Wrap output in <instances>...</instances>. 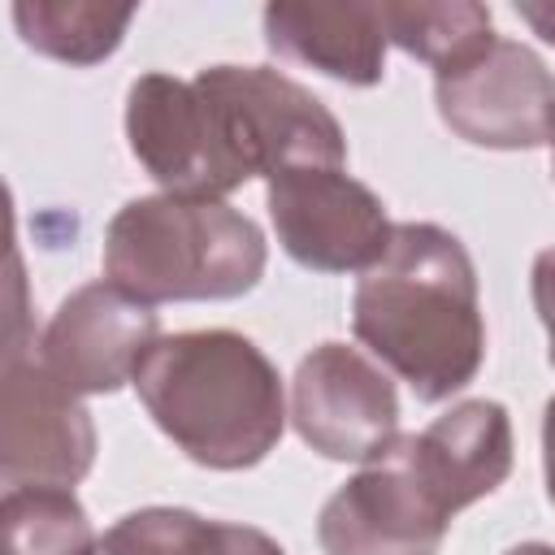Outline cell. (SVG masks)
Listing matches in <instances>:
<instances>
[{"label":"cell","instance_id":"22","mask_svg":"<svg viewBox=\"0 0 555 555\" xmlns=\"http://www.w3.org/2000/svg\"><path fill=\"white\" fill-rule=\"evenodd\" d=\"M546 143H551V173H555V117H551V134H546Z\"/></svg>","mask_w":555,"mask_h":555},{"label":"cell","instance_id":"17","mask_svg":"<svg viewBox=\"0 0 555 555\" xmlns=\"http://www.w3.org/2000/svg\"><path fill=\"white\" fill-rule=\"evenodd\" d=\"M100 538L69 490L22 486L4 494V555H95Z\"/></svg>","mask_w":555,"mask_h":555},{"label":"cell","instance_id":"6","mask_svg":"<svg viewBox=\"0 0 555 555\" xmlns=\"http://www.w3.org/2000/svg\"><path fill=\"white\" fill-rule=\"evenodd\" d=\"M455 507L421 464L412 434H399L321 507L325 555H438Z\"/></svg>","mask_w":555,"mask_h":555},{"label":"cell","instance_id":"13","mask_svg":"<svg viewBox=\"0 0 555 555\" xmlns=\"http://www.w3.org/2000/svg\"><path fill=\"white\" fill-rule=\"evenodd\" d=\"M412 447L455 512L499 490L512 473V421L494 399L455 403L412 434Z\"/></svg>","mask_w":555,"mask_h":555},{"label":"cell","instance_id":"8","mask_svg":"<svg viewBox=\"0 0 555 555\" xmlns=\"http://www.w3.org/2000/svg\"><path fill=\"white\" fill-rule=\"evenodd\" d=\"M434 100L447 130L464 143L520 152L546 143L551 134L555 74L533 48L494 35V43H486L464 65L434 74Z\"/></svg>","mask_w":555,"mask_h":555},{"label":"cell","instance_id":"19","mask_svg":"<svg viewBox=\"0 0 555 555\" xmlns=\"http://www.w3.org/2000/svg\"><path fill=\"white\" fill-rule=\"evenodd\" d=\"M516 17L525 26H533V35H542L546 43H555V0H520Z\"/></svg>","mask_w":555,"mask_h":555},{"label":"cell","instance_id":"21","mask_svg":"<svg viewBox=\"0 0 555 555\" xmlns=\"http://www.w3.org/2000/svg\"><path fill=\"white\" fill-rule=\"evenodd\" d=\"M503 555H555V546H546V542H520V546H512Z\"/></svg>","mask_w":555,"mask_h":555},{"label":"cell","instance_id":"11","mask_svg":"<svg viewBox=\"0 0 555 555\" xmlns=\"http://www.w3.org/2000/svg\"><path fill=\"white\" fill-rule=\"evenodd\" d=\"M160 343V321L152 304H139L113 282L78 286L48 321L39 356L48 373L82 395H113L134 382L143 356Z\"/></svg>","mask_w":555,"mask_h":555},{"label":"cell","instance_id":"16","mask_svg":"<svg viewBox=\"0 0 555 555\" xmlns=\"http://www.w3.org/2000/svg\"><path fill=\"white\" fill-rule=\"evenodd\" d=\"M134 9L130 4H91V0H17L13 26L26 48L65 61L95 65L117 52Z\"/></svg>","mask_w":555,"mask_h":555},{"label":"cell","instance_id":"5","mask_svg":"<svg viewBox=\"0 0 555 555\" xmlns=\"http://www.w3.org/2000/svg\"><path fill=\"white\" fill-rule=\"evenodd\" d=\"M126 139L165 195L221 199L251 173L217 95L199 82L143 74L126 95Z\"/></svg>","mask_w":555,"mask_h":555},{"label":"cell","instance_id":"18","mask_svg":"<svg viewBox=\"0 0 555 555\" xmlns=\"http://www.w3.org/2000/svg\"><path fill=\"white\" fill-rule=\"evenodd\" d=\"M533 308L551 334V364H555V247L538 251L533 260Z\"/></svg>","mask_w":555,"mask_h":555},{"label":"cell","instance_id":"2","mask_svg":"<svg viewBox=\"0 0 555 555\" xmlns=\"http://www.w3.org/2000/svg\"><path fill=\"white\" fill-rule=\"evenodd\" d=\"M134 390L178 451L221 473L260 464L286 425L278 369L234 330H186L160 338L143 356Z\"/></svg>","mask_w":555,"mask_h":555},{"label":"cell","instance_id":"4","mask_svg":"<svg viewBox=\"0 0 555 555\" xmlns=\"http://www.w3.org/2000/svg\"><path fill=\"white\" fill-rule=\"evenodd\" d=\"M22 260L9 247V317H4V364H0V477L9 490L52 486L69 490L95 460L91 412L65 390L30 334L22 299Z\"/></svg>","mask_w":555,"mask_h":555},{"label":"cell","instance_id":"1","mask_svg":"<svg viewBox=\"0 0 555 555\" xmlns=\"http://www.w3.org/2000/svg\"><path fill=\"white\" fill-rule=\"evenodd\" d=\"M351 330L416 399L438 403L464 390L486 356L477 269L464 243L429 221L395 225L356 286Z\"/></svg>","mask_w":555,"mask_h":555},{"label":"cell","instance_id":"15","mask_svg":"<svg viewBox=\"0 0 555 555\" xmlns=\"http://www.w3.org/2000/svg\"><path fill=\"white\" fill-rule=\"evenodd\" d=\"M377 9L386 43L434 65V74L455 69L486 43H494L490 9L473 0H386Z\"/></svg>","mask_w":555,"mask_h":555},{"label":"cell","instance_id":"9","mask_svg":"<svg viewBox=\"0 0 555 555\" xmlns=\"http://www.w3.org/2000/svg\"><path fill=\"white\" fill-rule=\"evenodd\" d=\"M264 204L282 251L321 273H364L395 234L382 199L343 169H286L269 178Z\"/></svg>","mask_w":555,"mask_h":555},{"label":"cell","instance_id":"3","mask_svg":"<svg viewBox=\"0 0 555 555\" xmlns=\"http://www.w3.org/2000/svg\"><path fill=\"white\" fill-rule=\"evenodd\" d=\"M264 273V234L225 199L143 195L104 234V278L139 304L238 299Z\"/></svg>","mask_w":555,"mask_h":555},{"label":"cell","instance_id":"12","mask_svg":"<svg viewBox=\"0 0 555 555\" xmlns=\"http://www.w3.org/2000/svg\"><path fill=\"white\" fill-rule=\"evenodd\" d=\"M264 43L338 82L373 87L386 74V30L377 4L278 0L264 9Z\"/></svg>","mask_w":555,"mask_h":555},{"label":"cell","instance_id":"14","mask_svg":"<svg viewBox=\"0 0 555 555\" xmlns=\"http://www.w3.org/2000/svg\"><path fill=\"white\" fill-rule=\"evenodd\" d=\"M95 555H286L269 533L230 520H204L186 507H143L121 516Z\"/></svg>","mask_w":555,"mask_h":555},{"label":"cell","instance_id":"20","mask_svg":"<svg viewBox=\"0 0 555 555\" xmlns=\"http://www.w3.org/2000/svg\"><path fill=\"white\" fill-rule=\"evenodd\" d=\"M542 468H546V494L555 503V399L542 412Z\"/></svg>","mask_w":555,"mask_h":555},{"label":"cell","instance_id":"10","mask_svg":"<svg viewBox=\"0 0 555 555\" xmlns=\"http://www.w3.org/2000/svg\"><path fill=\"white\" fill-rule=\"evenodd\" d=\"M291 421L325 460L369 464L399 438L395 382L364 351L321 343L291 377Z\"/></svg>","mask_w":555,"mask_h":555},{"label":"cell","instance_id":"7","mask_svg":"<svg viewBox=\"0 0 555 555\" xmlns=\"http://www.w3.org/2000/svg\"><path fill=\"white\" fill-rule=\"evenodd\" d=\"M195 82L225 108L256 178H278L286 169H343V126L295 78L264 65H212Z\"/></svg>","mask_w":555,"mask_h":555}]
</instances>
